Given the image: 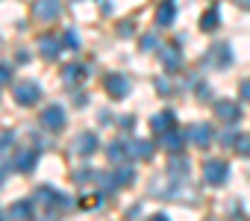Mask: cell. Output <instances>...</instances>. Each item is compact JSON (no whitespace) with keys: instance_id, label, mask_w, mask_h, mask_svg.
<instances>
[{"instance_id":"1","label":"cell","mask_w":250,"mask_h":221,"mask_svg":"<svg viewBox=\"0 0 250 221\" xmlns=\"http://www.w3.org/2000/svg\"><path fill=\"white\" fill-rule=\"evenodd\" d=\"M12 97H15V103H21V106H33V103H39V97H42V86L33 83V80H24V83L12 86Z\"/></svg>"},{"instance_id":"2","label":"cell","mask_w":250,"mask_h":221,"mask_svg":"<svg viewBox=\"0 0 250 221\" xmlns=\"http://www.w3.org/2000/svg\"><path fill=\"white\" fill-rule=\"evenodd\" d=\"M203 180H206L209 186L227 183V180H229V165H227L224 159H206V162H203Z\"/></svg>"},{"instance_id":"3","label":"cell","mask_w":250,"mask_h":221,"mask_svg":"<svg viewBox=\"0 0 250 221\" xmlns=\"http://www.w3.org/2000/svg\"><path fill=\"white\" fill-rule=\"evenodd\" d=\"M65 106H59V103H53V106H47V109H42V124L47 127V130H62L65 127Z\"/></svg>"},{"instance_id":"4","label":"cell","mask_w":250,"mask_h":221,"mask_svg":"<svg viewBox=\"0 0 250 221\" xmlns=\"http://www.w3.org/2000/svg\"><path fill=\"white\" fill-rule=\"evenodd\" d=\"M186 139H188V133H183V130H177V127H171L168 133H159V148H165V151H171V154H177V151H183V145H186Z\"/></svg>"},{"instance_id":"5","label":"cell","mask_w":250,"mask_h":221,"mask_svg":"<svg viewBox=\"0 0 250 221\" xmlns=\"http://www.w3.org/2000/svg\"><path fill=\"white\" fill-rule=\"evenodd\" d=\"M106 91H109L115 100L127 97V94H130V80L124 77V74H109V77H106Z\"/></svg>"},{"instance_id":"6","label":"cell","mask_w":250,"mask_h":221,"mask_svg":"<svg viewBox=\"0 0 250 221\" xmlns=\"http://www.w3.org/2000/svg\"><path fill=\"white\" fill-rule=\"evenodd\" d=\"M62 47H65V44H62L59 36H42V39H39V53H42L44 59H56Z\"/></svg>"},{"instance_id":"7","label":"cell","mask_w":250,"mask_h":221,"mask_svg":"<svg viewBox=\"0 0 250 221\" xmlns=\"http://www.w3.org/2000/svg\"><path fill=\"white\" fill-rule=\"evenodd\" d=\"M159 53H162V62H165L168 71H180L183 68V50H180V44H165Z\"/></svg>"},{"instance_id":"8","label":"cell","mask_w":250,"mask_h":221,"mask_svg":"<svg viewBox=\"0 0 250 221\" xmlns=\"http://www.w3.org/2000/svg\"><path fill=\"white\" fill-rule=\"evenodd\" d=\"M188 139H191L197 148H206V145L215 142V130H212L209 124H194V127L188 130Z\"/></svg>"},{"instance_id":"9","label":"cell","mask_w":250,"mask_h":221,"mask_svg":"<svg viewBox=\"0 0 250 221\" xmlns=\"http://www.w3.org/2000/svg\"><path fill=\"white\" fill-rule=\"evenodd\" d=\"M97 151V136L94 133H80L77 142H74V154L77 156H91Z\"/></svg>"},{"instance_id":"10","label":"cell","mask_w":250,"mask_h":221,"mask_svg":"<svg viewBox=\"0 0 250 221\" xmlns=\"http://www.w3.org/2000/svg\"><path fill=\"white\" fill-rule=\"evenodd\" d=\"M215 115L224 118V121H238V118H241V109H238V103H232V100H218V103H215Z\"/></svg>"},{"instance_id":"11","label":"cell","mask_w":250,"mask_h":221,"mask_svg":"<svg viewBox=\"0 0 250 221\" xmlns=\"http://www.w3.org/2000/svg\"><path fill=\"white\" fill-rule=\"evenodd\" d=\"M59 15V0H39L36 3V18L39 21H56Z\"/></svg>"},{"instance_id":"12","label":"cell","mask_w":250,"mask_h":221,"mask_svg":"<svg viewBox=\"0 0 250 221\" xmlns=\"http://www.w3.org/2000/svg\"><path fill=\"white\" fill-rule=\"evenodd\" d=\"M150 127H153V133H168L174 127V112H171V109H165V112L153 115L150 118Z\"/></svg>"},{"instance_id":"13","label":"cell","mask_w":250,"mask_h":221,"mask_svg":"<svg viewBox=\"0 0 250 221\" xmlns=\"http://www.w3.org/2000/svg\"><path fill=\"white\" fill-rule=\"evenodd\" d=\"M174 15H177V6L171 3V0H165V3L159 6V12H156V24L159 27H171L174 24Z\"/></svg>"},{"instance_id":"14","label":"cell","mask_w":250,"mask_h":221,"mask_svg":"<svg viewBox=\"0 0 250 221\" xmlns=\"http://www.w3.org/2000/svg\"><path fill=\"white\" fill-rule=\"evenodd\" d=\"M33 165H36V154H33V151L15 154V168H18V171H33Z\"/></svg>"},{"instance_id":"15","label":"cell","mask_w":250,"mask_h":221,"mask_svg":"<svg viewBox=\"0 0 250 221\" xmlns=\"http://www.w3.org/2000/svg\"><path fill=\"white\" fill-rule=\"evenodd\" d=\"M33 215V203L30 200H18V203H12V218L15 221H27Z\"/></svg>"},{"instance_id":"16","label":"cell","mask_w":250,"mask_h":221,"mask_svg":"<svg viewBox=\"0 0 250 221\" xmlns=\"http://www.w3.org/2000/svg\"><path fill=\"white\" fill-rule=\"evenodd\" d=\"M218 24H221V18H218V9H209V12L200 18V30H203V33H212V30H218Z\"/></svg>"},{"instance_id":"17","label":"cell","mask_w":250,"mask_h":221,"mask_svg":"<svg viewBox=\"0 0 250 221\" xmlns=\"http://www.w3.org/2000/svg\"><path fill=\"white\" fill-rule=\"evenodd\" d=\"M83 74H85V68H83V65H68V68L62 71V80H65L68 86H77Z\"/></svg>"},{"instance_id":"18","label":"cell","mask_w":250,"mask_h":221,"mask_svg":"<svg viewBox=\"0 0 250 221\" xmlns=\"http://www.w3.org/2000/svg\"><path fill=\"white\" fill-rule=\"evenodd\" d=\"M130 154L139 156V159H147V156L153 154V142H133V145H130Z\"/></svg>"},{"instance_id":"19","label":"cell","mask_w":250,"mask_h":221,"mask_svg":"<svg viewBox=\"0 0 250 221\" xmlns=\"http://www.w3.org/2000/svg\"><path fill=\"white\" fill-rule=\"evenodd\" d=\"M235 154L238 156H250V133H238V139H235Z\"/></svg>"},{"instance_id":"20","label":"cell","mask_w":250,"mask_h":221,"mask_svg":"<svg viewBox=\"0 0 250 221\" xmlns=\"http://www.w3.org/2000/svg\"><path fill=\"white\" fill-rule=\"evenodd\" d=\"M212 53H215V56H218V62H215V65H221V68H224V65H229V62H232V50H229V47H227V44H218V47H215V50H212Z\"/></svg>"},{"instance_id":"21","label":"cell","mask_w":250,"mask_h":221,"mask_svg":"<svg viewBox=\"0 0 250 221\" xmlns=\"http://www.w3.org/2000/svg\"><path fill=\"white\" fill-rule=\"evenodd\" d=\"M112 180H115V186H127V183L133 180V171H130V168H121V171H118Z\"/></svg>"},{"instance_id":"22","label":"cell","mask_w":250,"mask_h":221,"mask_svg":"<svg viewBox=\"0 0 250 221\" xmlns=\"http://www.w3.org/2000/svg\"><path fill=\"white\" fill-rule=\"evenodd\" d=\"M109 159H112V162H121V159H124V145H121V142L109 145Z\"/></svg>"},{"instance_id":"23","label":"cell","mask_w":250,"mask_h":221,"mask_svg":"<svg viewBox=\"0 0 250 221\" xmlns=\"http://www.w3.org/2000/svg\"><path fill=\"white\" fill-rule=\"evenodd\" d=\"M62 44H68L71 50H77V47H80V39H77V33H74V30H68V33L62 36Z\"/></svg>"},{"instance_id":"24","label":"cell","mask_w":250,"mask_h":221,"mask_svg":"<svg viewBox=\"0 0 250 221\" xmlns=\"http://www.w3.org/2000/svg\"><path fill=\"white\" fill-rule=\"evenodd\" d=\"M12 80V71H9V65H0V86H6Z\"/></svg>"},{"instance_id":"25","label":"cell","mask_w":250,"mask_h":221,"mask_svg":"<svg viewBox=\"0 0 250 221\" xmlns=\"http://www.w3.org/2000/svg\"><path fill=\"white\" fill-rule=\"evenodd\" d=\"M142 47H145V50H150V47H156V36H153V33H147V36L142 39Z\"/></svg>"},{"instance_id":"26","label":"cell","mask_w":250,"mask_h":221,"mask_svg":"<svg viewBox=\"0 0 250 221\" xmlns=\"http://www.w3.org/2000/svg\"><path fill=\"white\" fill-rule=\"evenodd\" d=\"M235 139H238V133H229V130H227V133L221 136V145H227V148H229V145H235Z\"/></svg>"},{"instance_id":"27","label":"cell","mask_w":250,"mask_h":221,"mask_svg":"<svg viewBox=\"0 0 250 221\" xmlns=\"http://www.w3.org/2000/svg\"><path fill=\"white\" fill-rule=\"evenodd\" d=\"M156 88H159L162 94H171V83H168V80H156Z\"/></svg>"},{"instance_id":"28","label":"cell","mask_w":250,"mask_h":221,"mask_svg":"<svg viewBox=\"0 0 250 221\" xmlns=\"http://www.w3.org/2000/svg\"><path fill=\"white\" fill-rule=\"evenodd\" d=\"M241 97L250 103V80H244V83H241Z\"/></svg>"},{"instance_id":"29","label":"cell","mask_w":250,"mask_h":221,"mask_svg":"<svg viewBox=\"0 0 250 221\" xmlns=\"http://www.w3.org/2000/svg\"><path fill=\"white\" fill-rule=\"evenodd\" d=\"M235 3H238L241 9H250V0H235Z\"/></svg>"},{"instance_id":"30","label":"cell","mask_w":250,"mask_h":221,"mask_svg":"<svg viewBox=\"0 0 250 221\" xmlns=\"http://www.w3.org/2000/svg\"><path fill=\"white\" fill-rule=\"evenodd\" d=\"M147 221H168V215H153V218H147Z\"/></svg>"},{"instance_id":"31","label":"cell","mask_w":250,"mask_h":221,"mask_svg":"<svg viewBox=\"0 0 250 221\" xmlns=\"http://www.w3.org/2000/svg\"><path fill=\"white\" fill-rule=\"evenodd\" d=\"M42 221H56V215H47V218H42Z\"/></svg>"}]
</instances>
